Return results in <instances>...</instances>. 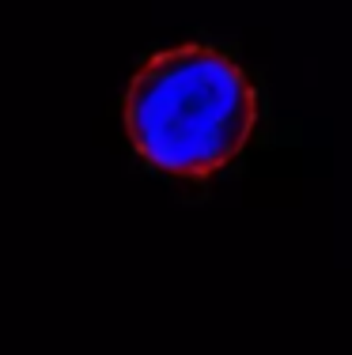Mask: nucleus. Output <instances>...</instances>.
<instances>
[{
  "mask_svg": "<svg viewBox=\"0 0 352 355\" xmlns=\"http://www.w3.org/2000/svg\"><path fill=\"white\" fill-rule=\"evenodd\" d=\"M254 125V83L212 46L163 49L125 91V132L137 155L174 178H208L228 166Z\"/></svg>",
  "mask_w": 352,
  "mask_h": 355,
  "instance_id": "f257e3e1",
  "label": "nucleus"
}]
</instances>
